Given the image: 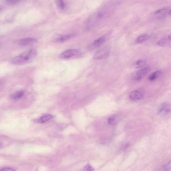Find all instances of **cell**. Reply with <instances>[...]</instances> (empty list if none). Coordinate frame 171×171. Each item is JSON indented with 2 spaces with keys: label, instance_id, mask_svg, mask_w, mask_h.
Returning <instances> with one entry per match:
<instances>
[{
  "label": "cell",
  "instance_id": "cell-13",
  "mask_svg": "<svg viewBox=\"0 0 171 171\" xmlns=\"http://www.w3.org/2000/svg\"><path fill=\"white\" fill-rule=\"evenodd\" d=\"M164 111L166 113H168L170 112V105L168 103H165L163 104L161 106L160 112Z\"/></svg>",
  "mask_w": 171,
  "mask_h": 171
},
{
  "label": "cell",
  "instance_id": "cell-17",
  "mask_svg": "<svg viewBox=\"0 0 171 171\" xmlns=\"http://www.w3.org/2000/svg\"><path fill=\"white\" fill-rule=\"evenodd\" d=\"M22 0H5V3L7 5L13 6L20 3Z\"/></svg>",
  "mask_w": 171,
  "mask_h": 171
},
{
  "label": "cell",
  "instance_id": "cell-2",
  "mask_svg": "<svg viewBox=\"0 0 171 171\" xmlns=\"http://www.w3.org/2000/svg\"><path fill=\"white\" fill-rule=\"evenodd\" d=\"M108 38V35H105L99 38V39L94 41L88 47L90 50H93L95 49L103 44Z\"/></svg>",
  "mask_w": 171,
  "mask_h": 171
},
{
  "label": "cell",
  "instance_id": "cell-12",
  "mask_svg": "<svg viewBox=\"0 0 171 171\" xmlns=\"http://www.w3.org/2000/svg\"><path fill=\"white\" fill-rule=\"evenodd\" d=\"M25 95V92L22 90H20L14 93L12 96V98L15 100L20 99Z\"/></svg>",
  "mask_w": 171,
  "mask_h": 171
},
{
  "label": "cell",
  "instance_id": "cell-10",
  "mask_svg": "<svg viewBox=\"0 0 171 171\" xmlns=\"http://www.w3.org/2000/svg\"><path fill=\"white\" fill-rule=\"evenodd\" d=\"M72 35H69L64 36H60L55 39V41L56 42L61 43L66 41L73 37Z\"/></svg>",
  "mask_w": 171,
  "mask_h": 171
},
{
  "label": "cell",
  "instance_id": "cell-23",
  "mask_svg": "<svg viewBox=\"0 0 171 171\" xmlns=\"http://www.w3.org/2000/svg\"><path fill=\"white\" fill-rule=\"evenodd\" d=\"M2 6L0 5V11L2 10Z\"/></svg>",
  "mask_w": 171,
  "mask_h": 171
},
{
  "label": "cell",
  "instance_id": "cell-20",
  "mask_svg": "<svg viewBox=\"0 0 171 171\" xmlns=\"http://www.w3.org/2000/svg\"><path fill=\"white\" fill-rule=\"evenodd\" d=\"M84 169L86 170H88V171H92L94 170L92 168V167H91V165H88L86 166V167L84 168Z\"/></svg>",
  "mask_w": 171,
  "mask_h": 171
},
{
  "label": "cell",
  "instance_id": "cell-25",
  "mask_svg": "<svg viewBox=\"0 0 171 171\" xmlns=\"http://www.w3.org/2000/svg\"><path fill=\"white\" fill-rule=\"evenodd\" d=\"M0 84H1V81H0Z\"/></svg>",
  "mask_w": 171,
  "mask_h": 171
},
{
  "label": "cell",
  "instance_id": "cell-3",
  "mask_svg": "<svg viewBox=\"0 0 171 171\" xmlns=\"http://www.w3.org/2000/svg\"><path fill=\"white\" fill-rule=\"evenodd\" d=\"M154 15L157 18L159 19L163 18L167 15L170 16L171 9L170 7L161 8L154 13Z\"/></svg>",
  "mask_w": 171,
  "mask_h": 171
},
{
  "label": "cell",
  "instance_id": "cell-22",
  "mask_svg": "<svg viewBox=\"0 0 171 171\" xmlns=\"http://www.w3.org/2000/svg\"><path fill=\"white\" fill-rule=\"evenodd\" d=\"M114 121H115V119L113 118H109L108 120V123L110 125L112 124Z\"/></svg>",
  "mask_w": 171,
  "mask_h": 171
},
{
  "label": "cell",
  "instance_id": "cell-6",
  "mask_svg": "<svg viewBox=\"0 0 171 171\" xmlns=\"http://www.w3.org/2000/svg\"><path fill=\"white\" fill-rule=\"evenodd\" d=\"M37 42L35 38L27 37L21 39L18 41V43L22 46H26L34 44Z\"/></svg>",
  "mask_w": 171,
  "mask_h": 171
},
{
  "label": "cell",
  "instance_id": "cell-24",
  "mask_svg": "<svg viewBox=\"0 0 171 171\" xmlns=\"http://www.w3.org/2000/svg\"><path fill=\"white\" fill-rule=\"evenodd\" d=\"M2 146V144L1 143V142H0V148H1Z\"/></svg>",
  "mask_w": 171,
  "mask_h": 171
},
{
  "label": "cell",
  "instance_id": "cell-15",
  "mask_svg": "<svg viewBox=\"0 0 171 171\" xmlns=\"http://www.w3.org/2000/svg\"><path fill=\"white\" fill-rule=\"evenodd\" d=\"M146 64V61L144 60H138L135 63L134 66L136 68H140L143 67Z\"/></svg>",
  "mask_w": 171,
  "mask_h": 171
},
{
  "label": "cell",
  "instance_id": "cell-5",
  "mask_svg": "<svg viewBox=\"0 0 171 171\" xmlns=\"http://www.w3.org/2000/svg\"><path fill=\"white\" fill-rule=\"evenodd\" d=\"M79 53V51L77 50L72 49L66 50L64 52L60 55L61 58L68 59L73 57Z\"/></svg>",
  "mask_w": 171,
  "mask_h": 171
},
{
  "label": "cell",
  "instance_id": "cell-4",
  "mask_svg": "<svg viewBox=\"0 0 171 171\" xmlns=\"http://www.w3.org/2000/svg\"><path fill=\"white\" fill-rule=\"evenodd\" d=\"M149 68L146 67L138 71L134 75V79L136 81L141 79L149 72Z\"/></svg>",
  "mask_w": 171,
  "mask_h": 171
},
{
  "label": "cell",
  "instance_id": "cell-7",
  "mask_svg": "<svg viewBox=\"0 0 171 171\" xmlns=\"http://www.w3.org/2000/svg\"><path fill=\"white\" fill-rule=\"evenodd\" d=\"M109 53V49L105 48L98 51L95 54L93 59L95 60H99L105 58Z\"/></svg>",
  "mask_w": 171,
  "mask_h": 171
},
{
  "label": "cell",
  "instance_id": "cell-11",
  "mask_svg": "<svg viewBox=\"0 0 171 171\" xmlns=\"http://www.w3.org/2000/svg\"><path fill=\"white\" fill-rule=\"evenodd\" d=\"M161 73L160 70H157L151 73L149 76V81H152L157 79Z\"/></svg>",
  "mask_w": 171,
  "mask_h": 171
},
{
  "label": "cell",
  "instance_id": "cell-21",
  "mask_svg": "<svg viewBox=\"0 0 171 171\" xmlns=\"http://www.w3.org/2000/svg\"><path fill=\"white\" fill-rule=\"evenodd\" d=\"M0 170L1 171H15V170L14 169L11 168L6 167V168H2L1 169H0Z\"/></svg>",
  "mask_w": 171,
  "mask_h": 171
},
{
  "label": "cell",
  "instance_id": "cell-19",
  "mask_svg": "<svg viewBox=\"0 0 171 171\" xmlns=\"http://www.w3.org/2000/svg\"><path fill=\"white\" fill-rule=\"evenodd\" d=\"M164 170H170L171 169V162H170L168 164L166 165L163 168Z\"/></svg>",
  "mask_w": 171,
  "mask_h": 171
},
{
  "label": "cell",
  "instance_id": "cell-16",
  "mask_svg": "<svg viewBox=\"0 0 171 171\" xmlns=\"http://www.w3.org/2000/svg\"><path fill=\"white\" fill-rule=\"evenodd\" d=\"M53 117L51 115H46L41 117L38 120V122L41 123H43L50 120Z\"/></svg>",
  "mask_w": 171,
  "mask_h": 171
},
{
  "label": "cell",
  "instance_id": "cell-1",
  "mask_svg": "<svg viewBox=\"0 0 171 171\" xmlns=\"http://www.w3.org/2000/svg\"><path fill=\"white\" fill-rule=\"evenodd\" d=\"M37 52L34 49H31L18 55L12 61V63L17 66L23 65L29 63L35 59Z\"/></svg>",
  "mask_w": 171,
  "mask_h": 171
},
{
  "label": "cell",
  "instance_id": "cell-8",
  "mask_svg": "<svg viewBox=\"0 0 171 171\" xmlns=\"http://www.w3.org/2000/svg\"><path fill=\"white\" fill-rule=\"evenodd\" d=\"M144 93L139 90L132 92L129 95L130 98L133 100H139L144 96Z\"/></svg>",
  "mask_w": 171,
  "mask_h": 171
},
{
  "label": "cell",
  "instance_id": "cell-9",
  "mask_svg": "<svg viewBox=\"0 0 171 171\" xmlns=\"http://www.w3.org/2000/svg\"><path fill=\"white\" fill-rule=\"evenodd\" d=\"M170 42L171 36L169 35L159 40L157 42V44L161 46L165 47L170 45Z\"/></svg>",
  "mask_w": 171,
  "mask_h": 171
},
{
  "label": "cell",
  "instance_id": "cell-14",
  "mask_svg": "<svg viewBox=\"0 0 171 171\" xmlns=\"http://www.w3.org/2000/svg\"><path fill=\"white\" fill-rule=\"evenodd\" d=\"M149 36L147 35H142L137 38L136 40L137 43L140 44L149 39Z\"/></svg>",
  "mask_w": 171,
  "mask_h": 171
},
{
  "label": "cell",
  "instance_id": "cell-18",
  "mask_svg": "<svg viewBox=\"0 0 171 171\" xmlns=\"http://www.w3.org/2000/svg\"><path fill=\"white\" fill-rule=\"evenodd\" d=\"M57 4L61 9H63L65 8V4L63 0H57Z\"/></svg>",
  "mask_w": 171,
  "mask_h": 171
}]
</instances>
